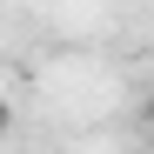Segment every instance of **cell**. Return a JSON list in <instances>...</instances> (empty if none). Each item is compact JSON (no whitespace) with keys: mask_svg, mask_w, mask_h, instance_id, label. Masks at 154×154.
<instances>
[{"mask_svg":"<svg viewBox=\"0 0 154 154\" xmlns=\"http://www.w3.org/2000/svg\"><path fill=\"white\" fill-rule=\"evenodd\" d=\"M0 134H14V100L0 94Z\"/></svg>","mask_w":154,"mask_h":154,"instance_id":"cell-1","label":"cell"},{"mask_svg":"<svg viewBox=\"0 0 154 154\" xmlns=\"http://www.w3.org/2000/svg\"><path fill=\"white\" fill-rule=\"evenodd\" d=\"M147 127H154V107H147Z\"/></svg>","mask_w":154,"mask_h":154,"instance_id":"cell-2","label":"cell"}]
</instances>
